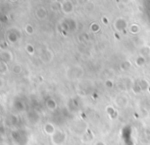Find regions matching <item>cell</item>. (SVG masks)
I'll return each instance as SVG.
<instances>
[{
  "label": "cell",
  "instance_id": "6da1fadb",
  "mask_svg": "<svg viewBox=\"0 0 150 145\" xmlns=\"http://www.w3.org/2000/svg\"><path fill=\"white\" fill-rule=\"evenodd\" d=\"M84 76V68L81 65H71L65 70V77L69 80H79Z\"/></svg>",
  "mask_w": 150,
  "mask_h": 145
},
{
  "label": "cell",
  "instance_id": "7a4b0ae2",
  "mask_svg": "<svg viewBox=\"0 0 150 145\" xmlns=\"http://www.w3.org/2000/svg\"><path fill=\"white\" fill-rule=\"evenodd\" d=\"M67 140V135L64 131L57 129L55 133L52 136H50V141L52 145H63Z\"/></svg>",
  "mask_w": 150,
  "mask_h": 145
},
{
  "label": "cell",
  "instance_id": "3957f363",
  "mask_svg": "<svg viewBox=\"0 0 150 145\" xmlns=\"http://www.w3.org/2000/svg\"><path fill=\"white\" fill-rule=\"evenodd\" d=\"M129 102H130V100H129V96L127 94H125L124 92L120 94H117L113 98V104L117 107V109H125L129 106Z\"/></svg>",
  "mask_w": 150,
  "mask_h": 145
},
{
  "label": "cell",
  "instance_id": "277c9868",
  "mask_svg": "<svg viewBox=\"0 0 150 145\" xmlns=\"http://www.w3.org/2000/svg\"><path fill=\"white\" fill-rule=\"evenodd\" d=\"M117 87L122 91H129L134 88V80L131 77H122L117 82Z\"/></svg>",
  "mask_w": 150,
  "mask_h": 145
},
{
  "label": "cell",
  "instance_id": "5b68a950",
  "mask_svg": "<svg viewBox=\"0 0 150 145\" xmlns=\"http://www.w3.org/2000/svg\"><path fill=\"white\" fill-rule=\"evenodd\" d=\"M112 26L115 31H117V33H122L125 29L128 28V22H127V20L125 17L120 16V17L115 18V22H113Z\"/></svg>",
  "mask_w": 150,
  "mask_h": 145
},
{
  "label": "cell",
  "instance_id": "8992f818",
  "mask_svg": "<svg viewBox=\"0 0 150 145\" xmlns=\"http://www.w3.org/2000/svg\"><path fill=\"white\" fill-rule=\"evenodd\" d=\"M60 10L64 14H67V15L71 14L74 12V10H75L74 1H71V0H62L60 5Z\"/></svg>",
  "mask_w": 150,
  "mask_h": 145
},
{
  "label": "cell",
  "instance_id": "52a82bcc",
  "mask_svg": "<svg viewBox=\"0 0 150 145\" xmlns=\"http://www.w3.org/2000/svg\"><path fill=\"white\" fill-rule=\"evenodd\" d=\"M94 139H95V135L92 131L84 132L81 136V141L83 142L84 144H89L92 141H94Z\"/></svg>",
  "mask_w": 150,
  "mask_h": 145
},
{
  "label": "cell",
  "instance_id": "ba28073f",
  "mask_svg": "<svg viewBox=\"0 0 150 145\" xmlns=\"http://www.w3.org/2000/svg\"><path fill=\"white\" fill-rule=\"evenodd\" d=\"M137 87H138L139 91H147L150 88V83L147 79L145 78H140L137 81Z\"/></svg>",
  "mask_w": 150,
  "mask_h": 145
},
{
  "label": "cell",
  "instance_id": "9c48e42d",
  "mask_svg": "<svg viewBox=\"0 0 150 145\" xmlns=\"http://www.w3.org/2000/svg\"><path fill=\"white\" fill-rule=\"evenodd\" d=\"M56 130H57V129H56V127L52 123H50V122L45 123V124H44V126H43V132L47 136H49V137L55 133Z\"/></svg>",
  "mask_w": 150,
  "mask_h": 145
},
{
  "label": "cell",
  "instance_id": "30bf717a",
  "mask_svg": "<svg viewBox=\"0 0 150 145\" xmlns=\"http://www.w3.org/2000/svg\"><path fill=\"white\" fill-rule=\"evenodd\" d=\"M35 14H36V17H37L38 20H45V18L47 17L48 12H47V9H46L45 7H43V6H39V7L36 9Z\"/></svg>",
  "mask_w": 150,
  "mask_h": 145
},
{
  "label": "cell",
  "instance_id": "8fae6325",
  "mask_svg": "<svg viewBox=\"0 0 150 145\" xmlns=\"http://www.w3.org/2000/svg\"><path fill=\"white\" fill-rule=\"evenodd\" d=\"M41 59L45 63H49L50 61H52V59H53V53H52L49 49H44V51L42 52Z\"/></svg>",
  "mask_w": 150,
  "mask_h": 145
},
{
  "label": "cell",
  "instance_id": "7c38bea8",
  "mask_svg": "<svg viewBox=\"0 0 150 145\" xmlns=\"http://www.w3.org/2000/svg\"><path fill=\"white\" fill-rule=\"evenodd\" d=\"M12 53L7 50H3V51L0 53V60L1 61H4V62L8 63L10 61H12Z\"/></svg>",
  "mask_w": 150,
  "mask_h": 145
},
{
  "label": "cell",
  "instance_id": "4fadbf2b",
  "mask_svg": "<svg viewBox=\"0 0 150 145\" xmlns=\"http://www.w3.org/2000/svg\"><path fill=\"white\" fill-rule=\"evenodd\" d=\"M139 55L143 56V57L147 58L150 56V46L148 45H143L139 48Z\"/></svg>",
  "mask_w": 150,
  "mask_h": 145
},
{
  "label": "cell",
  "instance_id": "5bb4252c",
  "mask_svg": "<svg viewBox=\"0 0 150 145\" xmlns=\"http://www.w3.org/2000/svg\"><path fill=\"white\" fill-rule=\"evenodd\" d=\"M46 108L49 111H51V112L55 111L57 109V102H56V100L54 98H48L46 100Z\"/></svg>",
  "mask_w": 150,
  "mask_h": 145
},
{
  "label": "cell",
  "instance_id": "9a60e30c",
  "mask_svg": "<svg viewBox=\"0 0 150 145\" xmlns=\"http://www.w3.org/2000/svg\"><path fill=\"white\" fill-rule=\"evenodd\" d=\"M132 66H133V63L131 62L130 60H124L122 63H120V70L122 71H129L131 68H132Z\"/></svg>",
  "mask_w": 150,
  "mask_h": 145
},
{
  "label": "cell",
  "instance_id": "2e32d148",
  "mask_svg": "<svg viewBox=\"0 0 150 145\" xmlns=\"http://www.w3.org/2000/svg\"><path fill=\"white\" fill-rule=\"evenodd\" d=\"M8 72V65L6 62L0 60V74L4 75Z\"/></svg>",
  "mask_w": 150,
  "mask_h": 145
},
{
  "label": "cell",
  "instance_id": "e0dca14e",
  "mask_svg": "<svg viewBox=\"0 0 150 145\" xmlns=\"http://www.w3.org/2000/svg\"><path fill=\"white\" fill-rule=\"evenodd\" d=\"M145 63H146V58L143 57V56H141V55H139L138 57L136 58V60H135V64H136L138 67L144 66Z\"/></svg>",
  "mask_w": 150,
  "mask_h": 145
},
{
  "label": "cell",
  "instance_id": "ac0fdd59",
  "mask_svg": "<svg viewBox=\"0 0 150 145\" xmlns=\"http://www.w3.org/2000/svg\"><path fill=\"white\" fill-rule=\"evenodd\" d=\"M12 72L14 73V74H21V73L23 72V67L22 65L20 64H16L13 67H12Z\"/></svg>",
  "mask_w": 150,
  "mask_h": 145
},
{
  "label": "cell",
  "instance_id": "d6986e66",
  "mask_svg": "<svg viewBox=\"0 0 150 145\" xmlns=\"http://www.w3.org/2000/svg\"><path fill=\"white\" fill-rule=\"evenodd\" d=\"M106 112H107V114H108L109 116H110V118H113V116L117 115V111H115V109L113 108V107H111V106L107 107V108H106Z\"/></svg>",
  "mask_w": 150,
  "mask_h": 145
},
{
  "label": "cell",
  "instance_id": "ffe728a7",
  "mask_svg": "<svg viewBox=\"0 0 150 145\" xmlns=\"http://www.w3.org/2000/svg\"><path fill=\"white\" fill-rule=\"evenodd\" d=\"M130 31H131V33H138L139 31H140V26H138L137 24H132V26H130Z\"/></svg>",
  "mask_w": 150,
  "mask_h": 145
},
{
  "label": "cell",
  "instance_id": "44dd1931",
  "mask_svg": "<svg viewBox=\"0 0 150 145\" xmlns=\"http://www.w3.org/2000/svg\"><path fill=\"white\" fill-rule=\"evenodd\" d=\"M100 29H101L100 24H96V22L92 24H91V26H90V29L93 31V33H98V31H100Z\"/></svg>",
  "mask_w": 150,
  "mask_h": 145
},
{
  "label": "cell",
  "instance_id": "7402d4cb",
  "mask_svg": "<svg viewBox=\"0 0 150 145\" xmlns=\"http://www.w3.org/2000/svg\"><path fill=\"white\" fill-rule=\"evenodd\" d=\"M105 86H106L107 88H112L113 86H115V82H113L112 79H106L105 80Z\"/></svg>",
  "mask_w": 150,
  "mask_h": 145
},
{
  "label": "cell",
  "instance_id": "603a6c76",
  "mask_svg": "<svg viewBox=\"0 0 150 145\" xmlns=\"http://www.w3.org/2000/svg\"><path fill=\"white\" fill-rule=\"evenodd\" d=\"M26 50H27V52H28L30 55H33L34 53H35V49H34V47H33V45H27V47H26Z\"/></svg>",
  "mask_w": 150,
  "mask_h": 145
},
{
  "label": "cell",
  "instance_id": "cb8c5ba5",
  "mask_svg": "<svg viewBox=\"0 0 150 145\" xmlns=\"http://www.w3.org/2000/svg\"><path fill=\"white\" fill-rule=\"evenodd\" d=\"M25 31H26V33H28V35H32V33H34V29L31 24H27L26 28H25Z\"/></svg>",
  "mask_w": 150,
  "mask_h": 145
},
{
  "label": "cell",
  "instance_id": "d4e9b609",
  "mask_svg": "<svg viewBox=\"0 0 150 145\" xmlns=\"http://www.w3.org/2000/svg\"><path fill=\"white\" fill-rule=\"evenodd\" d=\"M78 3L82 6H86L87 4L90 3V0H78Z\"/></svg>",
  "mask_w": 150,
  "mask_h": 145
},
{
  "label": "cell",
  "instance_id": "484cf974",
  "mask_svg": "<svg viewBox=\"0 0 150 145\" xmlns=\"http://www.w3.org/2000/svg\"><path fill=\"white\" fill-rule=\"evenodd\" d=\"M94 145H107L104 141H101V140H97L94 143Z\"/></svg>",
  "mask_w": 150,
  "mask_h": 145
},
{
  "label": "cell",
  "instance_id": "4316f807",
  "mask_svg": "<svg viewBox=\"0 0 150 145\" xmlns=\"http://www.w3.org/2000/svg\"><path fill=\"white\" fill-rule=\"evenodd\" d=\"M134 2H137V3H141V2H143L144 0H133Z\"/></svg>",
  "mask_w": 150,
  "mask_h": 145
},
{
  "label": "cell",
  "instance_id": "83f0119b",
  "mask_svg": "<svg viewBox=\"0 0 150 145\" xmlns=\"http://www.w3.org/2000/svg\"><path fill=\"white\" fill-rule=\"evenodd\" d=\"M2 26H3V24H2V22H1V20H0V29H2Z\"/></svg>",
  "mask_w": 150,
  "mask_h": 145
},
{
  "label": "cell",
  "instance_id": "f1b7e54d",
  "mask_svg": "<svg viewBox=\"0 0 150 145\" xmlns=\"http://www.w3.org/2000/svg\"><path fill=\"white\" fill-rule=\"evenodd\" d=\"M9 2H12V3H14V2H18V0H9Z\"/></svg>",
  "mask_w": 150,
  "mask_h": 145
},
{
  "label": "cell",
  "instance_id": "f546056e",
  "mask_svg": "<svg viewBox=\"0 0 150 145\" xmlns=\"http://www.w3.org/2000/svg\"><path fill=\"white\" fill-rule=\"evenodd\" d=\"M122 2H129V1H131V0H122Z\"/></svg>",
  "mask_w": 150,
  "mask_h": 145
},
{
  "label": "cell",
  "instance_id": "4dcf8cb0",
  "mask_svg": "<svg viewBox=\"0 0 150 145\" xmlns=\"http://www.w3.org/2000/svg\"><path fill=\"white\" fill-rule=\"evenodd\" d=\"M71 1H78V0H71Z\"/></svg>",
  "mask_w": 150,
  "mask_h": 145
}]
</instances>
